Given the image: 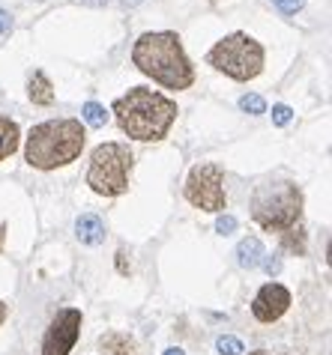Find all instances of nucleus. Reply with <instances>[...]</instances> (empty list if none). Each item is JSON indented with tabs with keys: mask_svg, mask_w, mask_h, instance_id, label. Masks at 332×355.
Here are the masks:
<instances>
[{
	"mask_svg": "<svg viewBox=\"0 0 332 355\" xmlns=\"http://www.w3.org/2000/svg\"><path fill=\"white\" fill-rule=\"evenodd\" d=\"M117 125L123 129V135H129L132 141H162L168 129L177 120L180 107L174 98L147 90V87H132L126 96H120L111 107Z\"/></svg>",
	"mask_w": 332,
	"mask_h": 355,
	"instance_id": "f257e3e1",
	"label": "nucleus"
},
{
	"mask_svg": "<svg viewBox=\"0 0 332 355\" xmlns=\"http://www.w3.org/2000/svg\"><path fill=\"white\" fill-rule=\"evenodd\" d=\"M132 63L165 90H189L194 84V66L185 57L180 36L171 31L138 36L132 48Z\"/></svg>",
	"mask_w": 332,
	"mask_h": 355,
	"instance_id": "f03ea898",
	"label": "nucleus"
},
{
	"mask_svg": "<svg viewBox=\"0 0 332 355\" xmlns=\"http://www.w3.org/2000/svg\"><path fill=\"white\" fill-rule=\"evenodd\" d=\"M84 125L81 120H48L39 123L27 135L24 162L36 171H57V167L75 162L84 150Z\"/></svg>",
	"mask_w": 332,
	"mask_h": 355,
	"instance_id": "7ed1b4c3",
	"label": "nucleus"
},
{
	"mask_svg": "<svg viewBox=\"0 0 332 355\" xmlns=\"http://www.w3.org/2000/svg\"><path fill=\"white\" fill-rule=\"evenodd\" d=\"M251 218L263 230L285 233L297 227L302 218V191L290 180L285 182H263L251 197Z\"/></svg>",
	"mask_w": 332,
	"mask_h": 355,
	"instance_id": "20e7f679",
	"label": "nucleus"
},
{
	"mask_svg": "<svg viewBox=\"0 0 332 355\" xmlns=\"http://www.w3.org/2000/svg\"><path fill=\"white\" fill-rule=\"evenodd\" d=\"M207 63L233 81H251L263 72V45L249 33H228L210 48Z\"/></svg>",
	"mask_w": 332,
	"mask_h": 355,
	"instance_id": "39448f33",
	"label": "nucleus"
},
{
	"mask_svg": "<svg viewBox=\"0 0 332 355\" xmlns=\"http://www.w3.org/2000/svg\"><path fill=\"white\" fill-rule=\"evenodd\" d=\"M132 164H135V155L126 144L96 146L90 155V167H87V185L102 197H120L129 189Z\"/></svg>",
	"mask_w": 332,
	"mask_h": 355,
	"instance_id": "423d86ee",
	"label": "nucleus"
},
{
	"mask_svg": "<svg viewBox=\"0 0 332 355\" xmlns=\"http://www.w3.org/2000/svg\"><path fill=\"white\" fill-rule=\"evenodd\" d=\"M185 200L204 212H224L228 194H224V171L213 162L194 164L185 180Z\"/></svg>",
	"mask_w": 332,
	"mask_h": 355,
	"instance_id": "0eeeda50",
	"label": "nucleus"
},
{
	"mask_svg": "<svg viewBox=\"0 0 332 355\" xmlns=\"http://www.w3.org/2000/svg\"><path fill=\"white\" fill-rule=\"evenodd\" d=\"M78 331H81V311L78 308L60 311L42 338V355H69L78 340Z\"/></svg>",
	"mask_w": 332,
	"mask_h": 355,
	"instance_id": "6e6552de",
	"label": "nucleus"
},
{
	"mask_svg": "<svg viewBox=\"0 0 332 355\" xmlns=\"http://www.w3.org/2000/svg\"><path fill=\"white\" fill-rule=\"evenodd\" d=\"M288 308H290V293H288V287H281V284H267V287H260L255 302H251V313H255V320H260V322L281 320Z\"/></svg>",
	"mask_w": 332,
	"mask_h": 355,
	"instance_id": "1a4fd4ad",
	"label": "nucleus"
},
{
	"mask_svg": "<svg viewBox=\"0 0 332 355\" xmlns=\"http://www.w3.org/2000/svg\"><path fill=\"white\" fill-rule=\"evenodd\" d=\"M75 236H78V242H84V245H99V242H105V221L93 212L78 215Z\"/></svg>",
	"mask_w": 332,
	"mask_h": 355,
	"instance_id": "9d476101",
	"label": "nucleus"
},
{
	"mask_svg": "<svg viewBox=\"0 0 332 355\" xmlns=\"http://www.w3.org/2000/svg\"><path fill=\"white\" fill-rule=\"evenodd\" d=\"M263 257H267V254H263V242L258 236H246V239L237 245V263L242 269H258Z\"/></svg>",
	"mask_w": 332,
	"mask_h": 355,
	"instance_id": "9b49d317",
	"label": "nucleus"
},
{
	"mask_svg": "<svg viewBox=\"0 0 332 355\" xmlns=\"http://www.w3.org/2000/svg\"><path fill=\"white\" fill-rule=\"evenodd\" d=\"M27 96H31L33 105H54V87L48 81L45 72L31 75V81H27Z\"/></svg>",
	"mask_w": 332,
	"mask_h": 355,
	"instance_id": "f8f14e48",
	"label": "nucleus"
},
{
	"mask_svg": "<svg viewBox=\"0 0 332 355\" xmlns=\"http://www.w3.org/2000/svg\"><path fill=\"white\" fill-rule=\"evenodd\" d=\"M99 347L105 352H111V355H138V352H135L138 347H135V340L126 331H108V334H102Z\"/></svg>",
	"mask_w": 332,
	"mask_h": 355,
	"instance_id": "ddd939ff",
	"label": "nucleus"
},
{
	"mask_svg": "<svg viewBox=\"0 0 332 355\" xmlns=\"http://www.w3.org/2000/svg\"><path fill=\"white\" fill-rule=\"evenodd\" d=\"M18 141H22L18 123L9 120V116H0V162L9 159V155L18 150Z\"/></svg>",
	"mask_w": 332,
	"mask_h": 355,
	"instance_id": "4468645a",
	"label": "nucleus"
},
{
	"mask_svg": "<svg viewBox=\"0 0 332 355\" xmlns=\"http://www.w3.org/2000/svg\"><path fill=\"white\" fill-rule=\"evenodd\" d=\"M81 116H84L87 125H93V129H102V125L108 123V111H105L99 102H87V105L81 107Z\"/></svg>",
	"mask_w": 332,
	"mask_h": 355,
	"instance_id": "2eb2a0df",
	"label": "nucleus"
},
{
	"mask_svg": "<svg viewBox=\"0 0 332 355\" xmlns=\"http://www.w3.org/2000/svg\"><path fill=\"white\" fill-rule=\"evenodd\" d=\"M281 242H285L288 251L306 254V233H302V224H297V227H290V230L281 233Z\"/></svg>",
	"mask_w": 332,
	"mask_h": 355,
	"instance_id": "dca6fc26",
	"label": "nucleus"
},
{
	"mask_svg": "<svg viewBox=\"0 0 332 355\" xmlns=\"http://www.w3.org/2000/svg\"><path fill=\"white\" fill-rule=\"evenodd\" d=\"M240 111L242 114H267V102L258 93H246L240 98Z\"/></svg>",
	"mask_w": 332,
	"mask_h": 355,
	"instance_id": "f3484780",
	"label": "nucleus"
},
{
	"mask_svg": "<svg viewBox=\"0 0 332 355\" xmlns=\"http://www.w3.org/2000/svg\"><path fill=\"white\" fill-rule=\"evenodd\" d=\"M216 349H219V355H240V352H246V349H242V343L237 338H231V334H222V338L216 340Z\"/></svg>",
	"mask_w": 332,
	"mask_h": 355,
	"instance_id": "a211bd4d",
	"label": "nucleus"
},
{
	"mask_svg": "<svg viewBox=\"0 0 332 355\" xmlns=\"http://www.w3.org/2000/svg\"><path fill=\"white\" fill-rule=\"evenodd\" d=\"M294 120V111H290L288 105H272V123L276 125H288Z\"/></svg>",
	"mask_w": 332,
	"mask_h": 355,
	"instance_id": "6ab92c4d",
	"label": "nucleus"
},
{
	"mask_svg": "<svg viewBox=\"0 0 332 355\" xmlns=\"http://www.w3.org/2000/svg\"><path fill=\"white\" fill-rule=\"evenodd\" d=\"M272 6H276L279 12H285V15H294V12H299V9L306 6V0H272Z\"/></svg>",
	"mask_w": 332,
	"mask_h": 355,
	"instance_id": "aec40b11",
	"label": "nucleus"
},
{
	"mask_svg": "<svg viewBox=\"0 0 332 355\" xmlns=\"http://www.w3.org/2000/svg\"><path fill=\"white\" fill-rule=\"evenodd\" d=\"M233 230H237V218H233V215H219V221H216V233L228 236V233H233Z\"/></svg>",
	"mask_w": 332,
	"mask_h": 355,
	"instance_id": "412c9836",
	"label": "nucleus"
},
{
	"mask_svg": "<svg viewBox=\"0 0 332 355\" xmlns=\"http://www.w3.org/2000/svg\"><path fill=\"white\" fill-rule=\"evenodd\" d=\"M260 263H263V269H267V275H279V272H281V260H279V254H272V257L260 260Z\"/></svg>",
	"mask_w": 332,
	"mask_h": 355,
	"instance_id": "4be33fe9",
	"label": "nucleus"
},
{
	"mask_svg": "<svg viewBox=\"0 0 332 355\" xmlns=\"http://www.w3.org/2000/svg\"><path fill=\"white\" fill-rule=\"evenodd\" d=\"M9 31H13V15L6 9H0V36H6Z\"/></svg>",
	"mask_w": 332,
	"mask_h": 355,
	"instance_id": "5701e85b",
	"label": "nucleus"
},
{
	"mask_svg": "<svg viewBox=\"0 0 332 355\" xmlns=\"http://www.w3.org/2000/svg\"><path fill=\"white\" fill-rule=\"evenodd\" d=\"M117 269H120L123 275H126V272H129V266H126V251H123V248H120V251H117Z\"/></svg>",
	"mask_w": 332,
	"mask_h": 355,
	"instance_id": "b1692460",
	"label": "nucleus"
},
{
	"mask_svg": "<svg viewBox=\"0 0 332 355\" xmlns=\"http://www.w3.org/2000/svg\"><path fill=\"white\" fill-rule=\"evenodd\" d=\"M3 245H6V224L0 221V251H3Z\"/></svg>",
	"mask_w": 332,
	"mask_h": 355,
	"instance_id": "393cba45",
	"label": "nucleus"
},
{
	"mask_svg": "<svg viewBox=\"0 0 332 355\" xmlns=\"http://www.w3.org/2000/svg\"><path fill=\"white\" fill-rule=\"evenodd\" d=\"M138 3H144V0H120L123 9H132V6H138Z\"/></svg>",
	"mask_w": 332,
	"mask_h": 355,
	"instance_id": "a878e982",
	"label": "nucleus"
},
{
	"mask_svg": "<svg viewBox=\"0 0 332 355\" xmlns=\"http://www.w3.org/2000/svg\"><path fill=\"white\" fill-rule=\"evenodd\" d=\"M81 3H84V6H105L108 0H81Z\"/></svg>",
	"mask_w": 332,
	"mask_h": 355,
	"instance_id": "bb28decb",
	"label": "nucleus"
},
{
	"mask_svg": "<svg viewBox=\"0 0 332 355\" xmlns=\"http://www.w3.org/2000/svg\"><path fill=\"white\" fill-rule=\"evenodd\" d=\"M162 355H185V352H183V349H177V347H171V349H165Z\"/></svg>",
	"mask_w": 332,
	"mask_h": 355,
	"instance_id": "cd10ccee",
	"label": "nucleus"
},
{
	"mask_svg": "<svg viewBox=\"0 0 332 355\" xmlns=\"http://www.w3.org/2000/svg\"><path fill=\"white\" fill-rule=\"evenodd\" d=\"M3 320H6V304L0 302V322H3Z\"/></svg>",
	"mask_w": 332,
	"mask_h": 355,
	"instance_id": "c85d7f7f",
	"label": "nucleus"
},
{
	"mask_svg": "<svg viewBox=\"0 0 332 355\" xmlns=\"http://www.w3.org/2000/svg\"><path fill=\"white\" fill-rule=\"evenodd\" d=\"M249 355H267V352H263V349H258V352H249Z\"/></svg>",
	"mask_w": 332,
	"mask_h": 355,
	"instance_id": "c756f323",
	"label": "nucleus"
},
{
	"mask_svg": "<svg viewBox=\"0 0 332 355\" xmlns=\"http://www.w3.org/2000/svg\"><path fill=\"white\" fill-rule=\"evenodd\" d=\"M213 3H216V0H213Z\"/></svg>",
	"mask_w": 332,
	"mask_h": 355,
	"instance_id": "7c9ffc66",
	"label": "nucleus"
}]
</instances>
